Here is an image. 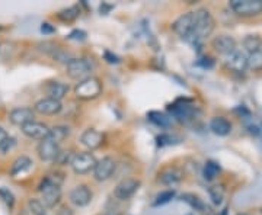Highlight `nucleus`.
<instances>
[{
    "instance_id": "obj_1",
    "label": "nucleus",
    "mask_w": 262,
    "mask_h": 215,
    "mask_svg": "<svg viewBox=\"0 0 262 215\" xmlns=\"http://www.w3.org/2000/svg\"><path fill=\"white\" fill-rule=\"evenodd\" d=\"M214 18L207 9H198L194 12V29L192 35L189 37V41L194 42V45L201 42L207 38L214 29Z\"/></svg>"
},
{
    "instance_id": "obj_2",
    "label": "nucleus",
    "mask_w": 262,
    "mask_h": 215,
    "mask_svg": "<svg viewBox=\"0 0 262 215\" xmlns=\"http://www.w3.org/2000/svg\"><path fill=\"white\" fill-rule=\"evenodd\" d=\"M38 190L41 192V202L46 205V208H54L60 204L61 187H60V182H57V179L51 176L42 179Z\"/></svg>"
},
{
    "instance_id": "obj_3",
    "label": "nucleus",
    "mask_w": 262,
    "mask_h": 215,
    "mask_svg": "<svg viewBox=\"0 0 262 215\" xmlns=\"http://www.w3.org/2000/svg\"><path fill=\"white\" fill-rule=\"evenodd\" d=\"M102 82L98 77H88L75 86V94L77 99L82 101H94L102 94Z\"/></svg>"
},
{
    "instance_id": "obj_4",
    "label": "nucleus",
    "mask_w": 262,
    "mask_h": 215,
    "mask_svg": "<svg viewBox=\"0 0 262 215\" xmlns=\"http://www.w3.org/2000/svg\"><path fill=\"white\" fill-rule=\"evenodd\" d=\"M229 6L237 16L251 18L262 12V0H230Z\"/></svg>"
},
{
    "instance_id": "obj_5",
    "label": "nucleus",
    "mask_w": 262,
    "mask_h": 215,
    "mask_svg": "<svg viewBox=\"0 0 262 215\" xmlns=\"http://www.w3.org/2000/svg\"><path fill=\"white\" fill-rule=\"evenodd\" d=\"M66 71H67V76L70 79L82 82L84 79L91 77L92 66L84 58H70L66 64Z\"/></svg>"
},
{
    "instance_id": "obj_6",
    "label": "nucleus",
    "mask_w": 262,
    "mask_h": 215,
    "mask_svg": "<svg viewBox=\"0 0 262 215\" xmlns=\"http://www.w3.org/2000/svg\"><path fill=\"white\" fill-rule=\"evenodd\" d=\"M96 161L98 160L95 159V156L91 151H82V153H77L73 156L70 166L76 175H88V173L94 172Z\"/></svg>"
},
{
    "instance_id": "obj_7",
    "label": "nucleus",
    "mask_w": 262,
    "mask_h": 215,
    "mask_svg": "<svg viewBox=\"0 0 262 215\" xmlns=\"http://www.w3.org/2000/svg\"><path fill=\"white\" fill-rule=\"evenodd\" d=\"M115 168H117L115 160L110 156H105V157L96 161V166L94 169V178L98 182H105V180L113 178Z\"/></svg>"
},
{
    "instance_id": "obj_8",
    "label": "nucleus",
    "mask_w": 262,
    "mask_h": 215,
    "mask_svg": "<svg viewBox=\"0 0 262 215\" xmlns=\"http://www.w3.org/2000/svg\"><path fill=\"white\" fill-rule=\"evenodd\" d=\"M60 151H61L60 150V144L56 142V141H53L51 138H46V140L39 141V144H38L37 147L38 157L42 161H48V163L56 161Z\"/></svg>"
},
{
    "instance_id": "obj_9",
    "label": "nucleus",
    "mask_w": 262,
    "mask_h": 215,
    "mask_svg": "<svg viewBox=\"0 0 262 215\" xmlns=\"http://www.w3.org/2000/svg\"><path fill=\"white\" fill-rule=\"evenodd\" d=\"M139 187H140V180L133 178L124 179L114 189V197L120 201H127L131 197H134V194L139 190Z\"/></svg>"
},
{
    "instance_id": "obj_10",
    "label": "nucleus",
    "mask_w": 262,
    "mask_h": 215,
    "mask_svg": "<svg viewBox=\"0 0 262 215\" xmlns=\"http://www.w3.org/2000/svg\"><path fill=\"white\" fill-rule=\"evenodd\" d=\"M172 29L178 34L181 38L189 39L192 35V29H194V12H187L184 15H181L172 25Z\"/></svg>"
},
{
    "instance_id": "obj_11",
    "label": "nucleus",
    "mask_w": 262,
    "mask_h": 215,
    "mask_svg": "<svg viewBox=\"0 0 262 215\" xmlns=\"http://www.w3.org/2000/svg\"><path fill=\"white\" fill-rule=\"evenodd\" d=\"M20 130H22L24 135H27L28 138H32V140L42 141L48 138V135H50V127L46 125L44 122L31 121L27 125H24Z\"/></svg>"
},
{
    "instance_id": "obj_12",
    "label": "nucleus",
    "mask_w": 262,
    "mask_h": 215,
    "mask_svg": "<svg viewBox=\"0 0 262 215\" xmlns=\"http://www.w3.org/2000/svg\"><path fill=\"white\" fill-rule=\"evenodd\" d=\"M92 197H94L92 190L86 185H77L69 194L70 202L75 206H77V208H83V206L89 205L91 201H92Z\"/></svg>"
},
{
    "instance_id": "obj_13",
    "label": "nucleus",
    "mask_w": 262,
    "mask_h": 215,
    "mask_svg": "<svg viewBox=\"0 0 262 215\" xmlns=\"http://www.w3.org/2000/svg\"><path fill=\"white\" fill-rule=\"evenodd\" d=\"M34 118H35L34 109L27 108V106L15 108V109H12L9 113L10 124H13V125H16V127H20V128H22L24 125H27L28 122L35 121Z\"/></svg>"
},
{
    "instance_id": "obj_14",
    "label": "nucleus",
    "mask_w": 262,
    "mask_h": 215,
    "mask_svg": "<svg viewBox=\"0 0 262 215\" xmlns=\"http://www.w3.org/2000/svg\"><path fill=\"white\" fill-rule=\"evenodd\" d=\"M63 109V105L60 101L56 99H51V98H44V99H39L35 105H34V112L41 113V115H57V113L61 112Z\"/></svg>"
},
{
    "instance_id": "obj_15",
    "label": "nucleus",
    "mask_w": 262,
    "mask_h": 215,
    "mask_svg": "<svg viewBox=\"0 0 262 215\" xmlns=\"http://www.w3.org/2000/svg\"><path fill=\"white\" fill-rule=\"evenodd\" d=\"M80 142L88 150H96L102 146L103 142V134L99 132L95 128H89L86 131L82 132L80 135Z\"/></svg>"
},
{
    "instance_id": "obj_16",
    "label": "nucleus",
    "mask_w": 262,
    "mask_h": 215,
    "mask_svg": "<svg viewBox=\"0 0 262 215\" xmlns=\"http://www.w3.org/2000/svg\"><path fill=\"white\" fill-rule=\"evenodd\" d=\"M211 44L215 51L223 56H230L236 51V41H234V38L229 37V35H219L213 39Z\"/></svg>"
},
{
    "instance_id": "obj_17",
    "label": "nucleus",
    "mask_w": 262,
    "mask_h": 215,
    "mask_svg": "<svg viewBox=\"0 0 262 215\" xmlns=\"http://www.w3.org/2000/svg\"><path fill=\"white\" fill-rule=\"evenodd\" d=\"M226 64H227V67L230 70H233L236 73H244V71H246V68H248V57L245 56L244 53H241V51L236 50L233 54L227 56Z\"/></svg>"
},
{
    "instance_id": "obj_18",
    "label": "nucleus",
    "mask_w": 262,
    "mask_h": 215,
    "mask_svg": "<svg viewBox=\"0 0 262 215\" xmlns=\"http://www.w3.org/2000/svg\"><path fill=\"white\" fill-rule=\"evenodd\" d=\"M210 130L214 132L215 135L226 137L232 131V124L227 121L223 116H215L210 121Z\"/></svg>"
},
{
    "instance_id": "obj_19",
    "label": "nucleus",
    "mask_w": 262,
    "mask_h": 215,
    "mask_svg": "<svg viewBox=\"0 0 262 215\" xmlns=\"http://www.w3.org/2000/svg\"><path fill=\"white\" fill-rule=\"evenodd\" d=\"M46 92L48 94L47 98H51V99H56V101L61 102V99L69 92V86L66 83H61V82H50L46 86Z\"/></svg>"
},
{
    "instance_id": "obj_20",
    "label": "nucleus",
    "mask_w": 262,
    "mask_h": 215,
    "mask_svg": "<svg viewBox=\"0 0 262 215\" xmlns=\"http://www.w3.org/2000/svg\"><path fill=\"white\" fill-rule=\"evenodd\" d=\"M32 160L27 157V156H20L18 159L15 160L13 163H12V168H10V176L12 178H16L19 175H24V173H27L28 170L32 169Z\"/></svg>"
},
{
    "instance_id": "obj_21",
    "label": "nucleus",
    "mask_w": 262,
    "mask_h": 215,
    "mask_svg": "<svg viewBox=\"0 0 262 215\" xmlns=\"http://www.w3.org/2000/svg\"><path fill=\"white\" fill-rule=\"evenodd\" d=\"M169 111L173 113V116L179 120V121H187L191 120V116L194 115V108L188 103H173Z\"/></svg>"
},
{
    "instance_id": "obj_22",
    "label": "nucleus",
    "mask_w": 262,
    "mask_h": 215,
    "mask_svg": "<svg viewBox=\"0 0 262 215\" xmlns=\"http://www.w3.org/2000/svg\"><path fill=\"white\" fill-rule=\"evenodd\" d=\"M181 178H182L181 172L175 168L165 169L162 173H159V182L160 183H163V185H166V186H173V185H177L179 180H181Z\"/></svg>"
},
{
    "instance_id": "obj_23",
    "label": "nucleus",
    "mask_w": 262,
    "mask_h": 215,
    "mask_svg": "<svg viewBox=\"0 0 262 215\" xmlns=\"http://www.w3.org/2000/svg\"><path fill=\"white\" fill-rule=\"evenodd\" d=\"M245 50L252 56L262 51V38L259 35H248L244 39Z\"/></svg>"
},
{
    "instance_id": "obj_24",
    "label": "nucleus",
    "mask_w": 262,
    "mask_h": 215,
    "mask_svg": "<svg viewBox=\"0 0 262 215\" xmlns=\"http://www.w3.org/2000/svg\"><path fill=\"white\" fill-rule=\"evenodd\" d=\"M147 118H149V121H151L155 125H158L160 128H168L169 125H170V118L163 112L151 111V112L147 113Z\"/></svg>"
},
{
    "instance_id": "obj_25",
    "label": "nucleus",
    "mask_w": 262,
    "mask_h": 215,
    "mask_svg": "<svg viewBox=\"0 0 262 215\" xmlns=\"http://www.w3.org/2000/svg\"><path fill=\"white\" fill-rule=\"evenodd\" d=\"M69 128L67 127H63V125H57L54 128H50V135H48V138H51L53 141H56V142H61V141L64 140L69 137Z\"/></svg>"
},
{
    "instance_id": "obj_26",
    "label": "nucleus",
    "mask_w": 262,
    "mask_h": 215,
    "mask_svg": "<svg viewBox=\"0 0 262 215\" xmlns=\"http://www.w3.org/2000/svg\"><path fill=\"white\" fill-rule=\"evenodd\" d=\"M225 192L226 190L223 185H213V186L208 189V195H210L213 204H215V205H220V204L223 202Z\"/></svg>"
},
{
    "instance_id": "obj_27",
    "label": "nucleus",
    "mask_w": 262,
    "mask_h": 215,
    "mask_svg": "<svg viewBox=\"0 0 262 215\" xmlns=\"http://www.w3.org/2000/svg\"><path fill=\"white\" fill-rule=\"evenodd\" d=\"M220 166L215 163V161H211V160H208L206 163V166H204V179L206 180H214L217 176H219V173H220Z\"/></svg>"
},
{
    "instance_id": "obj_28",
    "label": "nucleus",
    "mask_w": 262,
    "mask_h": 215,
    "mask_svg": "<svg viewBox=\"0 0 262 215\" xmlns=\"http://www.w3.org/2000/svg\"><path fill=\"white\" fill-rule=\"evenodd\" d=\"M28 209L32 215H47V211H46L47 208L41 202V199H35V198L29 199Z\"/></svg>"
},
{
    "instance_id": "obj_29",
    "label": "nucleus",
    "mask_w": 262,
    "mask_h": 215,
    "mask_svg": "<svg viewBox=\"0 0 262 215\" xmlns=\"http://www.w3.org/2000/svg\"><path fill=\"white\" fill-rule=\"evenodd\" d=\"M173 198H175V190H173V189H166V190L160 192L159 195L155 198V202H153V205L155 206L165 205V204L170 202Z\"/></svg>"
},
{
    "instance_id": "obj_30",
    "label": "nucleus",
    "mask_w": 262,
    "mask_h": 215,
    "mask_svg": "<svg viewBox=\"0 0 262 215\" xmlns=\"http://www.w3.org/2000/svg\"><path fill=\"white\" fill-rule=\"evenodd\" d=\"M77 16H79V9H77V6L67 8V9L58 12V15H57V18L60 19V20H63V22H72V20H75Z\"/></svg>"
},
{
    "instance_id": "obj_31",
    "label": "nucleus",
    "mask_w": 262,
    "mask_h": 215,
    "mask_svg": "<svg viewBox=\"0 0 262 215\" xmlns=\"http://www.w3.org/2000/svg\"><path fill=\"white\" fill-rule=\"evenodd\" d=\"M182 201H185L187 204H189L195 211H203V209H204V202H203L198 197L192 195V194H185V195H182Z\"/></svg>"
},
{
    "instance_id": "obj_32",
    "label": "nucleus",
    "mask_w": 262,
    "mask_h": 215,
    "mask_svg": "<svg viewBox=\"0 0 262 215\" xmlns=\"http://www.w3.org/2000/svg\"><path fill=\"white\" fill-rule=\"evenodd\" d=\"M248 67H251L253 70H259L262 68V51L261 53H256L248 58Z\"/></svg>"
},
{
    "instance_id": "obj_33",
    "label": "nucleus",
    "mask_w": 262,
    "mask_h": 215,
    "mask_svg": "<svg viewBox=\"0 0 262 215\" xmlns=\"http://www.w3.org/2000/svg\"><path fill=\"white\" fill-rule=\"evenodd\" d=\"M0 198H2V199L5 201V204L9 205L10 208L15 204V197L12 195V192H10L9 189H6V187H0Z\"/></svg>"
},
{
    "instance_id": "obj_34",
    "label": "nucleus",
    "mask_w": 262,
    "mask_h": 215,
    "mask_svg": "<svg viewBox=\"0 0 262 215\" xmlns=\"http://www.w3.org/2000/svg\"><path fill=\"white\" fill-rule=\"evenodd\" d=\"M73 153H70V151H60V154H58V157L54 163H60L61 166H64V164H70L72 163V159H73Z\"/></svg>"
},
{
    "instance_id": "obj_35",
    "label": "nucleus",
    "mask_w": 262,
    "mask_h": 215,
    "mask_svg": "<svg viewBox=\"0 0 262 215\" xmlns=\"http://www.w3.org/2000/svg\"><path fill=\"white\" fill-rule=\"evenodd\" d=\"M8 138H9V134H8V131H6L3 127H0V147L8 141Z\"/></svg>"
},
{
    "instance_id": "obj_36",
    "label": "nucleus",
    "mask_w": 262,
    "mask_h": 215,
    "mask_svg": "<svg viewBox=\"0 0 262 215\" xmlns=\"http://www.w3.org/2000/svg\"><path fill=\"white\" fill-rule=\"evenodd\" d=\"M54 31H56L54 27H51V25L47 23V22H46V23H42V27H41V32H42V34H53Z\"/></svg>"
},
{
    "instance_id": "obj_37",
    "label": "nucleus",
    "mask_w": 262,
    "mask_h": 215,
    "mask_svg": "<svg viewBox=\"0 0 262 215\" xmlns=\"http://www.w3.org/2000/svg\"><path fill=\"white\" fill-rule=\"evenodd\" d=\"M103 56H105V58H110V60H108V63H111V64H114V63H115V64H117V63H120L118 57L111 56V53H110V51H105V54H103Z\"/></svg>"
},
{
    "instance_id": "obj_38",
    "label": "nucleus",
    "mask_w": 262,
    "mask_h": 215,
    "mask_svg": "<svg viewBox=\"0 0 262 215\" xmlns=\"http://www.w3.org/2000/svg\"><path fill=\"white\" fill-rule=\"evenodd\" d=\"M57 215H75V214H73V211H72L70 208L64 206V208H61V209L57 212Z\"/></svg>"
},
{
    "instance_id": "obj_39",
    "label": "nucleus",
    "mask_w": 262,
    "mask_h": 215,
    "mask_svg": "<svg viewBox=\"0 0 262 215\" xmlns=\"http://www.w3.org/2000/svg\"><path fill=\"white\" fill-rule=\"evenodd\" d=\"M220 215H227V209H225V211H223Z\"/></svg>"
},
{
    "instance_id": "obj_40",
    "label": "nucleus",
    "mask_w": 262,
    "mask_h": 215,
    "mask_svg": "<svg viewBox=\"0 0 262 215\" xmlns=\"http://www.w3.org/2000/svg\"><path fill=\"white\" fill-rule=\"evenodd\" d=\"M237 215H252V214H248V212H241V214Z\"/></svg>"
},
{
    "instance_id": "obj_41",
    "label": "nucleus",
    "mask_w": 262,
    "mask_h": 215,
    "mask_svg": "<svg viewBox=\"0 0 262 215\" xmlns=\"http://www.w3.org/2000/svg\"><path fill=\"white\" fill-rule=\"evenodd\" d=\"M261 212H262V208H261Z\"/></svg>"
}]
</instances>
